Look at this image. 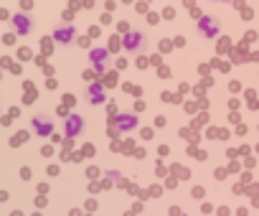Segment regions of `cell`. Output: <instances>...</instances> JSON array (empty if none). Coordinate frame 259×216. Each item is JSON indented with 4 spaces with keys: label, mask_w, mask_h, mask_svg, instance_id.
<instances>
[{
    "label": "cell",
    "mask_w": 259,
    "mask_h": 216,
    "mask_svg": "<svg viewBox=\"0 0 259 216\" xmlns=\"http://www.w3.org/2000/svg\"><path fill=\"white\" fill-rule=\"evenodd\" d=\"M21 178H23V181H28V178H31V171H28V168H23V171H21Z\"/></svg>",
    "instance_id": "obj_14"
},
{
    "label": "cell",
    "mask_w": 259,
    "mask_h": 216,
    "mask_svg": "<svg viewBox=\"0 0 259 216\" xmlns=\"http://www.w3.org/2000/svg\"><path fill=\"white\" fill-rule=\"evenodd\" d=\"M0 201H8V191H0Z\"/></svg>",
    "instance_id": "obj_16"
},
{
    "label": "cell",
    "mask_w": 259,
    "mask_h": 216,
    "mask_svg": "<svg viewBox=\"0 0 259 216\" xmlns=\"http://www.w3.org/2000/svg\"><path fill=\"white\" fill-rule=\"evenodd\" d=\"M84 132V117L81 115H69L66 117V137H79Z\"/></svg>",
    "instance_id": "obj_4"
},
{
    "label": "cell",
    "mask_w": 259,
    "mask_h": 216,
    "mask_svg": "<svg viewBox=\"0 0 259 216\" xmlns=\"http://www.w3.org/2000/svg\"><path fill=\"white\" fill-rule=\"evenodd\" d=\"M5 18H10V13L5 8H0V21H5Z\"/></svg>",
    "instance_id": "obj_13"
},
{
    "label": "cell",
    "mask_w": 259,
    "mask_h": 216,
    "mask_svg": "<svg viewBox=\"0 0 259 216\" xmlns=\"http://www.w3.org/2000/svg\"><path fill=\"white\" fill-rule=\"evenodd\" d=\"M89 59H92V64L97 66V71H102V69H105V64H107V51H105V48H94V51L89 53Z\"/></svg>",
    "instance_id": "obj_8"
},
{
    "label": "cell",
    "mask_w": 259,
    "mask_h": 216,
    "mask_svg": "<svg viewBox=\"0 0 259 216\" xmlns=\"http://www.w3.org/2000/svg\"><path fill=\"white\" fill-rule=\"evenodd\" d=\"M10 21H13L15 36H28V33H31V28H33L31 15H26V13H15V15H10Z\"/></svg>",
    "instance_id": "obj_2"
},
{
    "label": "cell",
    "mask_w": 259,
    "mask_h": 216,
    "mask_svg": "<svg viewBox=\"0 0 259 216\" xmlns=\"http://www.w3.org/2000/svg\"><path fill=\"white\" fill-rule=\"evenodd\" d=\"M8 115H10V117H18V115H21V110H18V107H10V112H8Z\"/></svg>",
    "instance_id": "obj_12"
},
{
    "label": "cell",
    "mask_w": 259,
    "mask_h": 216,
    "mask_svg": "<svg viewBox=\"0 0 259 216\" xmlns=\"http://www.w3.org/2000/svg\"><path fill=\"white\" fill-rule=\"evenodd\" d=\"M33 216H41V214H38V211H36V214H33Z\"/></svg>",
    "instance_id": "obj_18"
},
{
    "label": "cell",
    "mask_w": 259,
    "mask_h": 216,
    "mask_svg": "<svg viewBox=\"0 0 259 216\" xmlns=\"http://www.w3.org/2000/svg\"><path fill=\"white\" fill-rule=\"evenodd\" d=\"M31 128H33V132H36L38 137H51V135H54V122H51L46 115H36V117H33Z\"/></svg>",
    "instance_id": "obj_1"
},
{
    "label": "cell",
    "mask_w": 259,
    "mask_h": 216,
    "mask_svg": "<svg viewBox=\"0 0 259 216\" xmlns=\"http://www.w3.org/2000/svg\"><path fill=\"white\" fill-rule=\"evenodd\" d=\"M114 122H117V130H122V132L137 128V117H135V115H117Z\"/></svg>",
    "instance_id": "obj_7"
},
{
    "label": "cell",
    "mask_w": 259,
    "mask_h": 216,
    "mask_svg": "<svg viewBox=\"0 0 259 216\" xmlns=\"http://www.w3.org/2000/svg\"><path fill=\"white\" fill-rule=\"evenodd\" d=\"M125 48L130 51V53H137V51H140L143 46H145V36L140 33V31H132V33H127L125 36Z\"/></svg>",
    "instance_id": "obj_5"
},
{
    "label": "cell",
    "mask_w": 259,
    "mask_h": 216,
    "mask_svg": "<svg viewBox=\"0 0 259 216\" xmlns=\"http://www.w3.org/2000/svg\"><path fill=\"white\" fill-rule=\"evenodd\" d=\"M89 94H92V104H102V102H105V92H102L99 84H92L89 86Z\"/></svg>",
    "instance_id": "obj_9"
},
{
    "label": "cell",
    "mask_w": 259,
    "mask_h": 216,
    "mask_svg": "<svg viewBox=\"0 0 259 216\" xmlns=\"http://www.w3.org/2000/svg\"><path fill=\"white\" fill-rule=\"evenodd\" d=\"M26 140H28V132H26V130H21V132H15V135L10 137V145H13V148H18V145H23Z\"/></svg>",
    "instance_id": "obj_10"
},
{
    "label": "cell",
    "mask_w": 259,
    "mask_h": 216,
    "mask_svg": "<svg viewBox=\"0 0 259 216\" xmlns=\"http://www.w3.org/2000/svg\"><path fill=\"white\" fill-rule=\"evenodd\" d=\"M74 36H76V28H74L72 23H69V26H59V28L54 31V39H56L59 43H72Z\"/></svg>",
    "instance_id": "obj_6"
},
{
    "label": "cell",
    "mask_w": 259,
    "mask_h": 216,
    "mask_svg": "<svg viewBox=\"0 0 259 216\" xmlns=\"http://www.w3.org/2000/svg\"><path fill=\"white\" fill-rule=\"evenodd\" d=\"M198 31H201V36H206V39H214V36H219V21L211 15H201L198 18Z\"/></svg>",
    "instance_id": "obj_3"
},
{
    "label": "cell",
    "mask_w": 259,
    "mask_h": 216,
    "mask_svg": "<svg viewBox=\"0 0 259 216\" xmlns=\"http://www.w3.org/2000/svg\"><path fill=\"white\" fill-rule=\"evenodd\" d=\"M18 56H21L23 61H28V59H31V51H28V48H18Z\"/></svg>",
    "instance_id": "obj_11"
},
{
    "label": "cell",
    "mask_w": 259,
    "mask_h": 216,
    "mask_svg": "<svg viewBox=\"0 0 259 216\" xmlns=\"http://www.w3.org/2000/svg\"><path fill=\"white\" fill-rule=\"evenodd\" d=\"M3 41H5V43H13V41H15V36H13V33H8V36H3Z\"/></svg>",
    "instance_id": "obj_15"
},
{
    "label": "cell",
    "mask_w": 259,
    "mask_h": 216,
    "mask_svg": "<svg viewBox=\"0 0 259 216\" xmlns=\"http://www.w3.org/2000/svg\"><path fill=\"white\" fill-rule=\"evenodd\" d=\"M10 216H23V214H21V211H13V214H10Z\"/></svg>",
    "instance_id": "obj_17"
}]
</instances>
